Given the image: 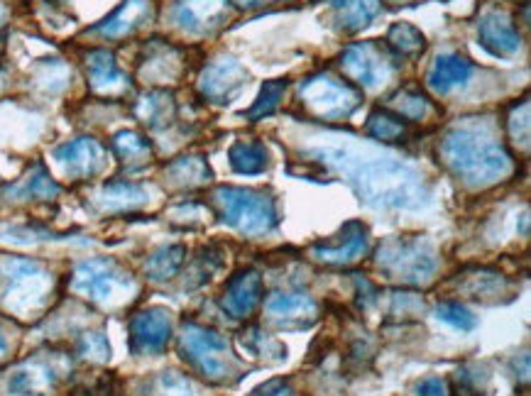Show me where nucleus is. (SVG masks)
<instances>
[{"mask_svg": "<svg viewBox=\"0 0 531 396\" xmlns=\"http://www.w3.org/2000/svg\"><path fill=\"white\" fill-rule=\"evenodd\" d=\"M316 157L346 176L358 196L375 208L416 211L431 201L424 174L390 154L360 152L350 147H324V150H316Z\"/></svg>", "mask_w": 531, "mask_h": 396, "instance_id": "f257e3e1", "label": "nucleus"}, {"mask_svg": "<svg viewBox=\"0 0 531 396\" xmlns=\"http://www.w3.org/2000/svg\"><path fill=\"white\" fill-rule=\"evenodd\" d=\"M441 159L468 186H490L512 172V157L487 125H463L441 142Z\"/></svg>", "mask_w": 531, "mask_h": 396, "instance_id": "f03ea898", "label": "nucleus"}, {"mask_svg": "<svg viewBox=\"0 0 531 396\" xmlns=\"http://www.w3.org/2000/svg\"><path fill=\"white\" fill-rule=\"evenodd\" d=\"M52 274L27 257H5L0 262V304L13 316L30 318L52 294Z\"/></svg>", "mask_w": 531, "mask_h": 396, "instance_id": "7ed1b4c3", "label": "nucleus"}, {"mask_svg": "<svg viewBox=\"0 0 531 396\" xmlns=\"http://www.w3.org/2000/svg\"><path fill=\"white\" fill-rule=\"evenodd\" d=\"M213 203L221 211L223 220L235 230L248 235H265L277 228V206L272 196L253 189H235V186H221L211 194Z\"/></svg>", "mask_w": 531, "mask_h": 396, "instance_id": "20e7f679", "label": "nucleus"}, {"mask_svg": "<svg viewBox=\"0 0 531 396\" xmlns=\"http://www.w3.org/2000/svg\"><path fill=\"white\" fill-rule=\"evenodd\" d=\"M299 98L311 115L321 120H343L363 101V93L350 81L333 74H316L301 81Z\"/></svg>", "mask_w": 531, "mask_h": 396, "instance_id": "39448f33", "label": "nucleus"}, {"mask_svg": "<svg viewBox=\"0 0 531 396\" xmlns=\"http://www.w3.org/2000/svg\"><path fill=\"white\" fill-rule=\"evenodd\" d=\"M179 345H182L186 360L211 382H226L235 372V360L228 350L226 338L216 330L196 326V323H184Z\"/></svg>", "mask_w": 531, "mask_h": 396, "instance_id": "423d86ee", "label": "nucleus"}, {"mask_svg": "<svg viewBox=\"0 0 531 396\" xmlns=\"http://www.w3.org/2000/svg\"><path fill=\"white\" fill-rule=\"evenodd\" d=\"M76 294L96 301V304H116V301L128 299L133 294L135 284L128 272L111 260H89L79 264L71 279Z\"/></svg>", "mask_w": 531, "mask_h": 396, "instance_id": "0eeeda50", "label": "nucleus"}, {"mask_svg": "<svg viewBox=\"0 0 531 396\" xmlns=\"http://www.w3.org/2000/svg\"><path fill=\"white\" fill-rule=\"evenodd\" d=\"M377 262L392 279L424 282L436 272V255L421 240H392L380 247Z\"/></svg>", "mask_w": 531, "mask_h": 396, "instance_id": "6e6552de", "label": "nucleus"}, {"mask_svg": "<svg viewBox=\"0 0 531 396\" xmlns=\"http://www.w3.org/2000/svg\"><path fill=\"white\" fill-rule=\"evenodd\" d=\"M341 66L348 79H353L358 86L370 88V91L390 84L394 71H397L390 49L377 42L350 44L343 52Z\"/></svg>", "mask_w": 531, "mask_h": 396, "instance_id": "1a4fd4ad", "label": "nucleus"}, {"mask_svg": "<svg viewBox=\"0 0 531 396\" xmlns=\"http://www.w3.org/2000/svg\"><path fill=\"white\" fill-rule=\"evenodd\" d=\"M248 86V71L233 57H218L201 71L199 91L213 103H231Z\"/></svg>", "mask_w": 531, "mask_h": 396, "instance_id": "9d476101", "label": "nucleus"}, {"mask_svg": "<svg viewBox=\"0 0 531 396\" xmlns=\"http://www.w3.org/2000/svg\"><path fill=\"white\" fill-rule=\"evenodd\" d=\"M228 10L231 0H177L172 20L191 35H208L226 22Z\"/></svg>", "mask_w": 531, "mask_h": 396, "instance_id": "9b49d317", "label": "nucleus"}, {"mask_svg": "<svg viewBox=\"0 0 531 396\" xmlns=\"http://www.w3.org/2000/svg\"><path fill=\"white\" fill-rule=\"evenodd\" d=\"M172 338V321L162 308H147L130 321V348L138 355H157Z\"/></svg>", "mask_w": 531, "mask_h": 396, "instance_id": "f8f14e48", "label": "nucleus"}, {"mask_svg": "<svg viewBox=\"0 0 531 396\" xmlns=\"http://www.w3.org/2000/svg\"><path fill=\"white\" fill-rule=\"evenodd\" d=\"M54 157L62 164L64 172L74 179H91L101 174L106 167V150L93 137H79V140L64 142L62 147L54 150Z\"/></svg>", "mask_w": 531, "mask_h": 396, "instance_id": "ddd939ff", "label": "nucleus"}, {"mask_svg": "<svg viewBox=\"0 0 531 396\" xmlns=\"http://www.w3.org/2000/svg\"><path fill=\"white\" fill-rule=\"evenodd\" d=\"M478 40L495 57H512L522 49V35L514 27L512 18L500 10H490L478 22Z\"/></svg>", "mask_w": 531, "mask_h": 396, "instance_id": "4468645a", "label": "nucleus"}, {"mask_svg": "<svg viewBox=\"0 0 531 396\" xmlns=\"http://www.w3.org/2000/svg\"><path fill=\"white\" fill-rule=\"evenodd\" d=\"M86 74L91 91L98 96H123L130 91V79L118 69L116 57L106 49H93L86 54Z\"/></svg>", "mask_w": 531, "mask_h": 396, "instance_id": "2eb2a0df", "label": "nucleus"}, {"mask_svg": "<svg viewBox=\"0 0 531 396\" xmlns=\"http://www.w3.org/2000/svg\"><path fill=\"white\" fill-rule=\"evenodd\" d=\"M368 252V228L363 223H348L333 242H321L311 255L326 264H350Z\"/></svg>", "mask_w": 531, "mask_h": 396, "instance_id": "dca6fc26", "label": "nucleus"}, {"mask_svg": "<svg viewBox=\"0 0 531 396\" xmlns=\"http://www.w3.org/2000/svg\"><path fill=\"white\" fill-rule=\"evenodd\" d=\"M262 291H265V286H262L260 274L253 269L238 272L223 291V311L231 313L233 318H248L262 301Z\"/></svg>", "mask_w": 531, "mask_h": 396, "instance_id": "f3484780", "label": "nucleus"}, {"mask_svg": "<svg viewBox=\"0 0 531 396\" xmlns=\"http://www.w3.org/2000/svg\"><path fill=\"white\" fill-rule=\"evenodd\" d=\"M267 313L272 321H277L284 328H304L316 321L319 304L309 294L292 291V294H275L267 299Z\"/></svg>", "mask_w": 531, "mask_h": 396, "instance_id": "a211bd4d", "label": "nucleus"}, {"mask_svg": "<svg viewBox=\"0 0 531 396\" xmlns=\"http://www.w3.org/2000/svg\"><path fill=\"white\" fill-rule=\"evenodd\" d=\"M473 71L475 66L470 64L468 59H463L461 54H441V57H436V62L431 64L429 76H426V86L434 93H439V96H446V93L468 84Z\"/></svg>", "mask_w": 531, "mask_h": 396, "instance_id": "6ab92c4d", "label": "nucleus"}, {"mask_svg": "<svg viewBox=\"0 0 531 396\" xmlns=\"http://www.w3.org/2000/svg\"><path fill=\"white\" fill-rule=\"evenodd\" d=\"M150 18L152 0H125L111 18H106L101 25L93 27V32H98L101 37H108V40H120V37L133 35Z\"/></svg>", "mask_w": 531, "mask_h": 396, "instance_id": "aec40b11", "label": "nucleus"}, {"mask_svg": "<svg viewBox=\"0 0 531 396\" xmlns=\"http://www.w3.org/2000/svg\"><path fill=\"white\" fill-rule=\"evenodd\" d=\"M59 377H62V372H59V367L54 365L52 360L37 357V360L25 362V365L15 372L10 387L18 394H45L59 382Z\"/></svg>", "mask_w": 531, "mask_h": 396, "instance_id": "412c9836", "label": "nucleus"}, {"mask_svg": "<svg viewBox=\"0 0 531 396\" xmlns=\"http://www.w3.org/2000/svg\"><path fill=\"white\" fill-rule=\"evenodd\" d=\"M142 79L152 81V84H164V81H174L182 74V57L179 49L169 47V44H152L147 52V59L140 66Z\"/></svg>", "mask_w": 531, "mask_h": 396, "instance_id": "4be33fe9", "label": "nucleus"}, {"mask_svg": "<svg viewBox=\"0 0 531 396\" xmlns=\"http://www.w3.org/2000/svg\"><path fill=\"white\" fill-rule=\"evenodd\" d=\"M336 22L346 32H358L380 15L382 0H331Z\"/></svg>", "mask_w": 531, "mask_h": 396, "instance_id": "5701e85b", "label": "nucleus"}, {"mask_svg": "<svg viewBox=\"0 0 531 396\" xmlns=\"http://www.w3.org/2000/svg\"><path fill=\"white\" fill-rule=\"evenodd\" d=\"M135 113L147 128L162 130L167 128L169 123L177 115V103H174L172 93L167 91H150L140 98L138 106H135Z\"/></svg>", "mask_w": 531, "mask_h": 396, "instance_id": "b1692460", "label": "nucleus"}, {"mask_svg": "<svg viewBox=\"0 0 531 396\" xmlns=\"http://www.w3.org/2000/svg\"><path fill=\"white\" fill-rule=\"evenodd\" d=\"M147 201L145 189L138 184H130V181H111L101 189L98 194V208L101 211H130V208H138Z\"/></svg>", "mask_w": 531, "mask_h": 396, "instance_id": "393cba45", "label": "nucleus"}, {"mask_svg": "<svg viewBox=\"0 0 531 396\" xmlns=\"http://www.w3.org/2000/svg\"><path fill=\"white\" fill-rule=\"evenodd\" d=\"M167 179L174 186H182V189H194V186L206 184L211 179V169L201 157H179L174 159L167 167Z\"/></svg>", "mask_w": 531, "mask_h": 396, "instance_id": "a878e982", "label": "nucleus"}, {"mask_svg": "<svg viewBox=\"0 0 531 396\" xmlns=\"http://www.w3.org/2000/svg\"><path fill=\"white\" fill-rule=\"evenodd\" d=\"M270 164V154H267L265 145L255 140L235 142L231 147V167L238 174H260L265 172Z\"/></svg>", "mask_w": 531, "mask_h": 396, "instance_id": "bb28decb", "label": "nucleus"}, {"mask_svg": "<svg viewBox=\"0 0 531 396\" xmlns=\"http://www.w3.org/2000/svg\"><path fill=\"white\" fill-rule=\"evenodd\" d=\"M5 191L15 194V198H54L62 189H59L57 181H52V176L45 172L42 164H35L23 181L5 186Z\"/></svg>", "mask_w": 531, "mask_h": 396, "instance_id": "cd10ccee", "label": "nucleus"}, {"mask_svg": "<svg viewBox=\"0 0 531 396\" xmlns=\"http://www.w3.org/2000/svg\"><path fill=\"white\" fill-rule=\"evenodd\" d=\"M365 130H368L370 137H375V140H380V142H399L407 137L409 125L402 115L377 108L370 113L368 128Z\"/></svg>", "mask_w": 531, "mask_h": 396, "instance_id": "c85d7f7f", "label": "nucleus"}, {"mask_svg": "<svg viewBox=\"0 0 531 396\" xmlns=\"http://www.w3.org/2000/svg\"><path fill=\"white\" fill-rule=\"evenodd\" d=\"M113 150H116L125 164H133V167H140V164H145L152 157L150 140L135 130H120L113 137Z\"/></svg>", "mask_w": 531, "mask_h": 396, "instance_id": "c756f323", "label": "nucleus"}, {"mask_svg": "<svg viewBox=\"0 0 531 396\" xmlns=\"http://www.w3.org/2000/svg\"><path fill=\"white\" fill-rule=\"evenodd\" d=\"M184 255L186 250L182 245H167V247H160V250L155 252V255L150 257L145 264V272L147 277L155 279V282H164V279H172L174 274L182 269L184 264Z\"/></svg>", "mask_w": 531, "mask_h": 396, "instance_id": "7c9ffc66", "label": "nucleus"}, {"mask_svg": "<svg viewBox=\"0 0 531 396\" xmlns=\"http://www.w3.org/2000/svg\"><path fill=\"white\" fill-rule=\"evenodd\" d=\"M387 44H390V52L397 54V57H419L424 52L426 40L414 25L409 22H397V25L390 27L387 32Z\"/></svg>", "mask_w": 531, "mask_h": 396, "instance_id": "2f4dec72", "label": "nucleus"}, {"mask_svg": "<svg viewBox=\"0 0 531 396\" xmlns=\"http://www.w3.org/2000/svg\"><path fill=\"white\" fill-rule=\"evenodd\" d=\"M243 343L255 357H262V360L279 362L287 357V350H284L282 343H277L275 338H270V335L262 333V330H257V328H253L248 335H245Z\"/></svg>", "mask_w": 531, "mask_h": 396, "instance_id": "473e14b6", "label": "nucleus"}, {"mask_svg": "<svg viewBox=\"0 0 531 396\" xmlns=\"http://www.w3.org/2000/svg\"><path fill=\"white\" fill-rule=\"evenodd\" d=\"M284 91H287V81L284 79L267 81V84L262 86L260 98H257V101L253 103V108L248 110V118L257 120V118H265V115L275 113V110L279 108V101L284 98Z\"/></svg>", "mask_w": 531, "mask_h": 396, "instance_id": "72a5a7b5", "label": "nucleus"}, {"mask_svg": "<svg viewBox=\"0 0 531 396\" xmlns=\"http://www.w3.org/2000/svg\"><path fill=\"white\" fill-rule=\"evenodd\" d=\"M392 106L397 108V115H402L404 120H424L429 113L431 103L426 101V96L416 91H402L392 98Z\"/></svg>", "mask_w": 531, "mask_h": 396, "instance_id": "f704fd0d", "label": "nucleus"}, {"mask_svg": "<svg viewBox=\"0 0 531 396\" xmlns=\"http://www.w3.org/2000/svg\"><path fill=\"white\" fill-rule=\"evenodd\" d=\"M436 316H439L443 323H448V326L458 330H473L478 326V318H475L468 308L461 304H453V301H446V304L436 308Z\"/></svg>", "mask_w": 531, "mask_h": 396, "instance_id": "c9c22d12", "label": "nucleus"}, {"mask_svg": "<svg viewBox=\"0 0 531 396\" xmlns=\"http://www.w3.org/2000/svg\"><path fill=\"white\" fill-rule=\"evenodd\" d=\"M157 396H196L194 384L179 372H162L155 382Z\"/></svg>", "mask_w": 531, "mask_h": 396, "instance_id": "e433bc0d", "label": "nucleus"}, {"mask_svg": "<svg viewBox=\"0 0 531 396\" xmlns=\"http://www.w3.org/2000/svg\"><path fill=\"white\" fill-rule=\"evenodd\" d=\"M507 130H509V137H512L514 142H522L524 147L529 145V101L524 98L522 106H514L512 113H509L507 118Z\"/></svg>", "mask_w": 531, "mask_h": 396, "instance_id": "4c0bfd02", "label": "nucleus"}, {"mask_svg": "<svg viewBox=\"0 0 531 396\" xmlns=\"http://www.w3.org/2000/svg\"><path fill=\"white\" fill-rule=\"evenodd\" d=\"M79 352L93 362H106L111 355V345L103 333H86L79 343Z\"/></svg>", "mask_w": 531, "mask_h": 396, "instance_id": "58836bf2", "label": "nucleus"}, {"mask_svg": "<svg viewBox=\"0 0 531 396\" xmlns=\"http://www.w3.org/2000/svg\"><path fill=\"white\" fill-rule=\"evenodd\" d=\"M416 396H448V387L441 377H426L416 384Z\"/></svg>", "mask_w": 531, "mask_h": 396, "instance_id": "ea45409f", "label": "nucleus"}, {"mask_svg": "<svg viewBox=\"0 0 531 396\" xmlns=\"http://www.w3.org/2000/svg\"><path fill=\"white\" fill-rule=\"evenodd\" d=\"M253 396H294V392H292V387L284 382V379H272V382L257 387Z\"/></svg>", "mask_w": 531, "mask_h": 396, "instance_id": "a19ab883", "label": "nucleus"}, {"mask_svg": "<svg viewBox=\"0 0 531 396\" xmlns=\"http://www.w3.org/2000/svg\"><path fill=\"white\" fill-rule=\"evenodd\" d=\"M10 352V338H8V330L3 328V323H0V360H3L5 355Z\"/></svg>", "mask_w": 531, "mask_h": 396, "instance_id": "79ce46f5", "label": "nucleus"}, {"mask_svg": "<svg viewBox=\"0 0 531 396\" xmlns=\"http://www.w3.org/2000/svg\"><path fill=\"white\" fill-rule=\"evenodd\" d=\"M235 5H240V8H260V5L270 3V0H233Z\"/></svg>", "mask_w": 531, "mask_h": 396, "instance_id": "37998d69", "label": "nucleus"}, {"mask_svg": "<svg viewBox=\"0 0 531 396\" xmlns=\"http://www.w3.org/2000/svg\"><path fill=\"white\" fill-rule=\"evenodd\" d=\"M5 88H8V74H5V71L0 69V93H3Z\"/></svg>", "mask_w": 531, "mask_h": 396, "instance_id": "c03bdc74", "label": "nucleus"}, {"mask_svg": "<svg viewBox=\"0 0 531 396\" xmlns=\"http://www.w3.org/2000/svg\"><path fill=\"white\" fill-rule=\"evenodd\" d=\"M392 3H402V0H392Z\"/></svg>", "mask_w": 531, "mask_h": 396, "instance_id": "a18cd8bd", "label": "nucleus"}, {"mask_svg": "<svg viewBox=\"0 0 531 396\" xmlns=\"http://www.w3.org/2000/svg\"><path fill=\"white\" fill-rule=\"evenodd\" d=\"M0 47H3V42H0Z\"/></svg>", "mask_w": 531, "mask_h": 396, "instance_id": "49530a36", "label": "nucleus"}]
</instances>
